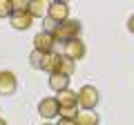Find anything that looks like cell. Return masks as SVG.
Returning <instances> with one entry per match:
<instances>
[{"label": "cell", "instance_id": "cell-1", "mask_svg": "<svg viewBox=\"0 0 134 125\" xmlns=\"http://www.w3.org/2000/svg\"><path fill=\"white\" fill-rule=\"evenodd\" d=\"M81 20H65V22L58 25L56 34H54V38H56V43H69V40H76L78 36H81Z\"/></svg>", "mask_w": 134, "mask_h": 125}, {"label": "cell", "instance_id": "cell-2", "mask_svg": "<svg viewBox=\"0 0 134 125\" xmlns=\"http://www.w3.org/2000/svg\"><path fill=\"white\" fill-rule=\"evenodd\" d=\"M100 101V94L94 85H83L78 89V107H83V112H92Z\"/></svg>", "mask_w": 134, "mask_h": 125}, {"label": "cell", "instance_id": "cell-3", "mask_svg": "<svg viewBox=\"0 0 134 125\" xmlns=\"http://www.w3.org/2000/svg\"><path fill=\"white\" fill-rule=\"evenodd\" d=\"M29 62H31L34 69H43V72L54 74V65H56V54H40L34 49L31 56H29Z\"/></svg>", "mask_w": 134, "mask_h": 125}, {"label": "cell", "instance_id": "cell-4", "mask_svg": "<svg viewBox=\"0 0 134 125\" xmlns=\"http://www.w3.org/2000/svg\"><path fill=\"white\" fill-rule=\"evenodd\" d=\"M18 92V78L14 72L2 69L0 72V96H14Z\"/></svg>", "mask_w": 134, "mask_h": 125}, {"label": "cell", "instance_id": "cell-5", "mask_svg": "<svg viewBox=\"0 0 134 125\" xmlns=\"http://www.w3.org/2000/svg\"><path fill=\"white\" fill-rule=\"evenodd\" d=\"M47 18L54 20V22H58V25L65 22V20H69V5L63 2V0H54V2H49Z\"/></svg>", "mask_w": 134, "mask_h": 125}, {"label": "cell", "instance_id": "cell-6", "mask_svg": "<svg viewBox=\"0 0 134 125\" xmlns=\"http://www.w3.org/2000/svg\"><path fill=\"white\" fill-rule=\"evenodd\" d=\"M38 114L43 116V118H47V121L60 116V105H58V98H56V96L43 98V101L38 103Z\"/></svg>", "mask_w": 134, "mask_h": 125}, {"label": "cell", "instance_id": "cell-7", "mask_svg": "<svg viewBox=\"0 0 134 125\" xmlns=\"http://www.w3.org/2000/svg\"><path fill=\"white\" fill-rule=\"evenodd\" d=\"M54 47H56V38L47 31H40V34L34 36V49L40 54H54Z\"/></svg>", "mask_w": 134, "mask_h": 125}, {"label": "cell", "instance_id": "cell-8", "mask_svg": "<svg viewBox=\"0 0 134 125\" xmlns=\"http://www.w3.org/2000/svg\"><path fill=\"white\" fill-rule=\"evenodd\" d=\"M85 52H87L85 43H83L81 38H76V40H69V43L65 45V52H63V54L76 62V60H81V58H85Z\"/></svg>", "mask_w": 134, "mask_h": 125}, {"label": "cell", "instance_id": "cell-9", "mask_svg": "<svg viewBox=\"0 0 134 125\" xmlns=\"http://www.w3.org/2000/svg\"><path fill=\"white\" fill-rule=\"evenodd\" d=\"M74 69H76V62L72 58H67L65 54H56V65H54V74H63V76L72 78Z\"/></svg>", "mask_w": 134, "mask_h": 125}, {"label": "cell", "instance_id": "cell-10", "mask_svg": "<svg viewBox=\"0 0 134 125\" xmlns=\"http://www.w3.org/2000/svg\"><path fill=\"white\" fill-rule=\"evenodd\" d=\"M34 16L29 14V11H20V14H11V18H9V25L14 29H18V31H25V29H29L34 25Z\"/></svg>", "mask_w": 134, "mask_h": 125}, {"label": "cell", "instance_id": "cell-11", "mask_svg": "<svg viewBox=\"0 0 134 125\" xmlns=\"http://www.w3.org/2000/svg\"><path fill=\"white\" fill-rule=\"evenodd\" d=\"M49 87L54 92H65L69 89V76H63V74H49Z\"/></svg>", "mask_w": 134, "mask_h": 125}, {"label": "cell", "instance_id": "cell-12", "mask_svg": "<svg viewBox=\"0 0 134 125\" xmlns=\"http://www.w3.org/2000/svg\"><path fill=\"white\" fill-rule=\"evenodd\" d=\"M47 11H49L47 0H29V14L34 18H43V16H47Z\"/></svg>", "mask_w": 134, "mask_h": 125}, {"label": "cell", "instance_id": "cell-13", "mask_svg": "<svg viewBox=\"0 0 134 125\" xmlns=\"http://www.w3.org/2000/svg\"><path fill=\"white\" fill-rule=\"evenodd\" d=\"M58 98V105L60 107H69V105H78V92H72V89H65V92H58L56 94Z\"/></svg>", "mask_w": 134, "mask_h": 125}, {"label": "cell", "instance_id": "cell-14", "mask_svg": "<svg viewBox=\"0 0 134 125\" xmlns=\"http://www.w3.org/2000/svg\"><path fill=\"white\" fill-rule=\"evenodd\" d=\"M76 125H98V114L94 110L92 112H78Z\"/></svg>", "mask_w": 134, "mask_h": 125}, {"label": "cell", "instance_id": "cell-15", "mask_svg": "<svg viewBox=\"0 0 134 125\" xmlns=\"http://www.w3.org/2000/svg\"><path fill=\"white\" fill-rule=\"evenodd\" d=\"M76 107H78V105H69V107H60V118H72V121H76V116H78V112H76Z\"/></svg>", "mask_w": 134, "mask_h": 125}, {"label": "cell", "instance_id": "cell-16", "mask_svg": "<svg viewBox=\"0 0 134 125\" xmlns=\"http://www.w3.org/2000/svg\"><path fill=\"white\" fill-rule=\"evenodd\" d=\"M11 0H0V18H11Z\"/></svg>", "mask_w": 134, "mask_h": 125}, {"label": "cell", "instance_id": "cell-17", "mask_svg": "<svg viewBox=\"0 0 134 125\" xmlns=\"http://www.w3.org/2000/svg\"><path fill=\"white\" fill-rule=\"evenodd\" d=\"M11 9H14V14L29 11V2H27V0H11Z\"/></svg>", "mask_w": 134, "mask_h": 125}, {"label": "cell", "instance_id": "cell-18", "mask_svg": "<svg viewBox=\"0 0 134 125\" xmlns=\"http://www.w3.org/2000/svg\"><path fill=\"white\" fill-rule=\"evenodd\" d=\"M58 125H76V121H72V118H60V121H58Z\"/></svg>", "mask_w": 134, "mask_h": 125}, {"label": "cell", "instance_id": "cell-19", "mask_svg": "<svg viewBox=\"0 0 134 125\" xmlns=\"http://www.w3.org/2000/svg\"><path fill=\"white\" fill-rule=\"evenodd\" d=\"M127 29H130V34H134V14L130 16V20H127Z\"/></svg>", "mask_w": 134, "mask_h": 125}, {"label": "cell", "instance_id": "cell-20", "mask_svg": "<svg viewBox=\"0 0 134 125\" xmlns=\"http://www.w3.org/2000/svg\"><path fill=\"white\" fill-rule=\"evenodd\" d=\"M0 125H9V123H7V121H5V118H0Z\"/></svg>", "mask_w": 134, "mask_h": 125}, {"label": "cell", "instance_id": "cell-21", "mask_svg": "<svg viewBox=\"0 0 134 125\" xmlns=\"http://www.w3.org/2000/svg\"><path fill=\"white\" fill-rule=\"evenodd\" d=\"M45 125H54V123H45Z\"/></svg>", "mask_w": 134, "mask_h": 125}]
</instances>
